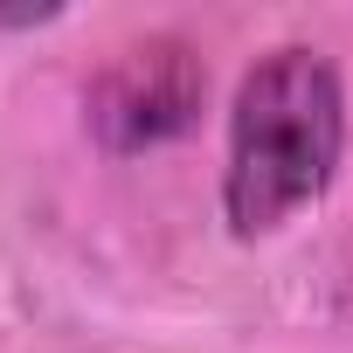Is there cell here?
Instances as JSON below:
<instances>
[{"label": "cell", "mask_w": 353, "mask_h": 353, "mask_svg": "<svg viewBox=\"0 0 353 353\" xmlns=\"http://www.w3.org/2000/svg\"><path fill=\"white\" fill-rule=\"evenodd\" d=\"M346 145V90L339 70L291 42L270 49L229 111V173H222V208L236 236H270L305 201H319L339 173Z\"/></svg>", "instance_id": "1"}, {"label": "cell", "mask_w": 353, "mask_h": 353, "mask_svg": "<svg viewBox=\"0 0 353 353\" xmlns=\"http://www.w3.org/2000/svg\"><path fill=\"white\" fill-rule=\"evenodd\" d=\"M201 90H208V70L188 42H139L125 49L97 83H90V125L104 145L118 152H139V145H159V139H181L201 111Z\"/></svg>", "instance_id": "2"}]
</instances>
